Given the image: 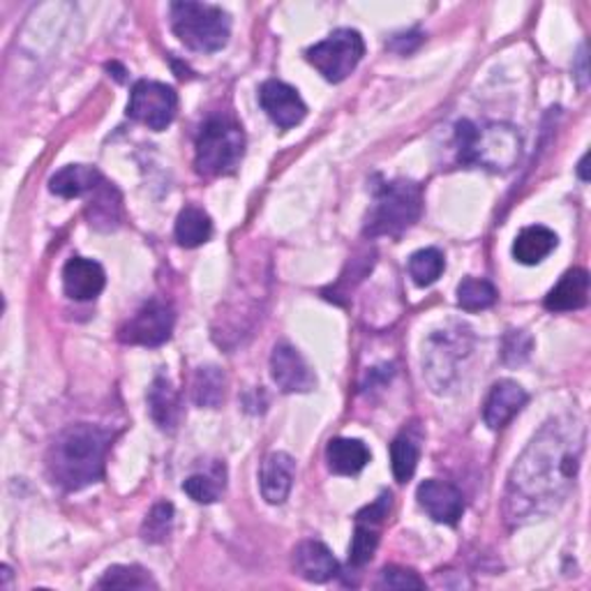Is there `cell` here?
<instances>
[{
	"mask_svg": "<svg viewBox=\"0 0 591 591\" xmlns=\"http://www.w3.org/2000/svg\"><path fill=\"white\" fill-rule=\"evenodd\" d=\"M587 432L578 416L550 418L515 460L504 494V517L520 527L559 511L580 474Z\"/></svg>",
	"mask_w": 591,
	"mask_h": 591,
	"instance_id": "1",
	"label": "cell"
},
{
	"mask_svg": "<svg viewBox=\"0 0 591 591\" xmlns=\"http://www.w3.org/2000/svg\"><path fill=\"white\" fill-rule=\"evenodd\" d=\"M114 432L100 425L77 423L55 435L47 453V471L53 486L67 492L84 490L104 478L106 455Z\"/></svg>",
	"mask_w": 591,
	"mask_h": 591,
	"instance_id": "2",
	"label": "cell"
},
{
	"mask_svg": "<svg viewBox=\"0 0 591 591\" xmlns=\"http://www.w3.org/2000/svg\"><path fill=\"white\" fill-rule=\"evenodd\" d=\"M457 158L462 164L480 166L492 174H506L520 160L523 135L508 123H471L455 125Z\"/></svg>",
	"mask_w": 591,
	"mask_h": 591,
	"instance_id": "3",
	"label": "cell"
},
{
	"mask_svg": "<svg viewBox=\"0 0 591 591\" xmlns=\"http://www.w3.org/2000/svg\"><path fill=\"white\" fill-rule=\"evenodd\" d=\"M423 213V192L414 180H391L377 185L375 201L365 217V238H400L412 229Z\"/></svg>",
	"mask_w": 591,
	"mask_h": 591,
	"instance_id": "4",
	"label": "cell"
},
{
	"mask_svg": "<svg viewBox=\"0 0 591 591\" xmlns=\"http://www.w3.org/2000/svg\"><path fill=\"white\" fill-rule=\"evenodd\" d=\"M172 30L178 40L199 53L225 49L231 35V16L211 3H174Z\"/></svg>",
	"mask_w": 591,
	"mask_h": 591,
	"instance_id": "5",
	"label": "cell"
},
{
	"mask_svg": "<svg viewBox=\"0 0 591 591\" xmlns=\"http://www.w3.org/2000/svg\"><path fill=\"white\" fill-rule=\"evenodd\" d=\"M246 153L243 127L227 116H213L201 125L197 137L194 166L203 176H225L236 172Z\"/></svg>",
	"mask_w": 591,
	"mask_h": 591,
	"instance_id": "6",
	"label": "cell"
},
{
	"mask_svg": "<svg viewBox=\"0 0 591 591\" xmlns=\"http://www.w3.org/2000/svg\"><path fill=\"white\" fill-rule=\"evenodd\" d=\"M471 332L467 326L437 330L423 351V375L432 391L443 393L457 379L460 363L471 354Z\"/></svg>",
	"mask_w": 591,
	"mask_h": 591,
	"instance_id": "7",
	"label": "cell"
},
{
	"mask_svg": "<svg viewBox=\"0 0 591 591\" xmlns=\"http://www.w3.org/2000/svg\"><path fill=\"white\" fill-rule=\"evenodd\" d=\"M365 55L363 35L354 28L332 30L326 40L305 51L307 63L317 70L328 84L344 81L359 67Z\"/></svg>",
	"mask_w": 591,
	"mask_h": 591,
	"instance_id": "8",
	"label": "cell"
},
{
	"mask_svg": "<svg viewBox=\"0 0 591 591\" xmlns=\"http://www.w3.org/2000/svg\"><path fill=\"white\" fill-rule=\"evenodd\" d=\"M176 111H178V96L172 86L141 79L133 86V90H129L127 116L146 125L148 129L162 133V129H166L174 123Z\"/></svg>",
	"mask_w": 591,
	"mask_h": 591,
	"instance_id": "9",
	"label": "cell"
},
{
	"mask_svg": "<svg viewBox=\"0 0 591 591\" xmlns=\"http://www.w3.org/2000/svg\"><path fill=\"white\" fill-rule=\"evenodd\" d=\"M176 324V314L169 303L160 299L148 301L129 322H125L118 330V340L125 344L139 347H160L172 338Z\"/></svg>",
	"mask_w": 591,
	"mask_h": 591,
	"instance_id": "10",
	"label": "cell"
},
{
	"mask_svg": "<svg viewBox=\"0 0 591 591\" xmlns=\"http://www.w3.org/2000/svg\"><path fill=\"white\" fill-rule=\"evenodd\" d=\"M259 104L280 129H291L307 116V106L299 90L277 79H268L259 88Z\"/></svg>",
	"mask_w": 591,
	"mask_h": 591,
	"instance_id": "11",
	"label": "cell"
},
{
	"mask_svg": "<svg viewBox=\"0 0 591 591\" xmlns=\"http://www.w3.org/2000/svg\"><path fill=\"white\" fill-rule=\"evenodd\" d=\"M271 375L285 393H310L317 388V377H314L312 367L296 351V347L287 342L275 344L271 356Z\"/></svg>",
	"mask_w": 591,
	"mask_h": 591,
	"instance_id": "12",
	"label": "cell"
},
{
	"mask_svg": "<svg viewBox=\"0 0 591 591\" xmlns=\"http://www.w3.org/2000/svg\"><path fill=\"white\" fill-rule=\"evenodd\" d=\"M418 506L428 513L439 525H457L462 513H465V496L447 480L428 478L423 480L416 490Z\"/></svg>",
	"mask_w": 591,
	"mask_h": 591,
	"instance_id": "13",
	"label": "cell"
},
{
	"mask_svg": "<svg viewBox=\"0 0 591 591\" xmlns=\"http://www.w3.org/2000/svg\"><path fill=\"white\" fill-rule=\"evenodd\" d=\"M529 395L525 388L513 381V379H502L496 381L483 404V420L490 430H502L506 425L525 410Z\"/></svg>",
	"mask_w": 591,
	"mask_h": 591,
	"instance_id": "14",
	"label": "cell"
},
{
	"mask_svg": "<svg viewBox=\"0 0 591 591\" xmlns=\"http://www.w3.org/2000/svg\"><path fill=\"white\" fill-rule=\"evenodd\" d=\"M106 285L104 268L86 256H72L63 268V289L72 301H96Z\"/></svg>",
	"mask_w": 591,
	"mask_h": 591,
	"instance_id": "15",
	"label": "cell"
},
{
	"mask_svg": "<svg viewBox=\"0 0 591 591\" xmlns=\"http://www.w3.org/2000/svg\"><path fill=\"white\" fill-rule=\"evenodd\" d=\"M296 476V462L289 453L275 451L266 455L262 462V469H259V488H262V496L268 504L280 506L287 502V496L293 486Z\"/></svg>",
	"mask_w": 591,
	"mask_h": 591,
	"instance_id": "16",
	"label": "cell"
},
{
	"mask_svg": "<svg viewBox=\"0 0 591 591\" xmlns=\"http://www.w3.org/2000/svg\"><path fill=\"white\" fill-rule=\"evenodd\" d=\"M293 570L307 582L324 584L338 576L340 564L322 541H303L293 550Z\"/></svg>",
	"mask_w": 591,
	"mask_h": 591,
	"instance_id": "17",
	"label": "cell"
},
{
	"mask_svg": "<svg viewBox=\"0 0 591 591\" xmlns=\"http://www.w3.org/2000/svg\"><path fill=\"white\" fill-rule=\"evenodd\" d=\"M589 301V273L584 268H573L562 275V280L554 285L543 305L550 312H576L582 310Z\"/></svg>",
	"mask_w": 591,
	"mask_h": 591,
	"instance_id": "18",
	"label": "cell"
},
{
	"mask_svg": "<svg viewBox=\"0 0 591 591\" xmlns=\"http://www.w3.org/2000/svg\"><path fill=\"white\" fill-rule=\"evenodd\" d=\"M559 246V238L550 227L531 225L525 227L513 240V259L523 266H536L548 259L554 248Z\"/></svg>",
	"mask_w": 591,
	"mask_h": 591,
	"instance_id": "19",
	"label": "cell"
},
{
	"mask_svg": "<svg viewBox=\"0 0 591 591\" xmlns=\"http://www.w3.org/2000/svg\"><path fill=\"white\" fill-rule=\"evenodd\" d=\"M102 174L96 166L86 164H67L61 172H55L49 180V190L55 197L63 199H77L86 192H96L102 185Z\"/></svg>",
	"mask_w": 591,
	"mask_h": 591,
	"instance_id": "20",
	"label": "cell"
},
{
	"mask_svg": "<svg viewBox=\"0 0 591 591\" xmlns=\"http://www.w3.org/2000/svg\"><path fill=\"white\" fill-rule=\"evenodd\" d=\"M369 449L361 439H330L326 447V462L328 469L338 476H356L361 474L369 462Z\"/></svg>",
	"mask_w": 591,
	"mask_h": 591,
	"instance_id": "21",
	"label": "cell"
},
{
	"mask_svg": "<svg viewBox=\"0 0 591 591\" xmlns=\"http://www.w3.org/2000/svg\"><path fill=\"white\" fill-rule=\"evenodd\" d=\"M174 236L178 240V246L183 248H199L203 243H209L213 236L211 215L199 206H185L176 217Z\"/></svg>",
	"mask_w": 591,
	"mask_h": 591,
	"instance_id": "22",
	"label": "cell"
},
{
	"mask_svg": "<svg viewBox=\"0 0 591 591\" xmlns=\"http://www.w3.org/2000/svg\"><path fill=\"white\" fill-rule=\"evenodd\" d=\"M148 410H151L153 420L158 423L160 430H174L178 425L180 404L174 386L164 377H158L148 391Z\"/></svg>",
	"mask_w": 591,
	"mask_h": 591,
	"instance_id": "23",
	"label": "cell"
},
{
	"mask_svg": "<svg viewBox=\"0 0 591 591\" xmlns=\"http://www.w3.org/2000/svg\"><path fill=\"white\" fill-rule=\"evenodd\" d=\"M227 488L225 465H213L209 471H197L185 478L183 492L197 504H215Z\"/></svg>",
	"mask_w": 591,
	"mask_h": 591,
	"instance_id": "24",
	"label": "cell"
},
{
	"mask_svg": "<svg viewBox=\"0 0 591 591\" xmlns=\"http://www.w3.org/2000/svg\"><path fill=\"white\" fill-rule=\"evenodd\" d=\"M225 373L219 367H199L194 375L192 383V398L197 406H209V410H215L219 406L222 398H225Z\"/></svg>",
	"mask_w": 591,
	"mask_h": 591,
	"instance_id": "25",
	"label": "cell"
},
{
	"mask_svg": "<svg viewBox=\"0 0 591 591\" xmlns=\"http://www.w3.org/2000/svg\"><path fill=\"white\" fill-rule=\"evenodd\" d=\"M418 457H420V447L410 432H402L400 437L393 439L391 467H393V476H395L398 483H406V480H412V476L416 474V467H418Z\"/></svg>",
	"mask_w": 591,
	"mask_h": 591,
	"instance_id": "26",
	"label": "cell"
},
{
	"mask_svg": "<svg viewBox=\"0 0 591 591\" xmlns=\"http://www.w3.org/2000/svg\"><path fill=\"white\" fill-rule=\"evenodd\" d=\"M98 589H158L151 573L141 566H111L96 584Z\"/></svg>",
	"mask_w": 591,
	"mask_h": 591,
	"instance_id": "27",
	"label": "cell"
},
{
	"mask_svg": "<svg viewBox=\"0 0 591 591\" xmlns=\"http://www.w3.org/2000/svg\"><path fill=\"white\" fill-rule=\"evenodd\" d=\"M496 303V289L483 277H465L457 285V305L467 312L488 310Z\"/></svg>",
	"mask_w": 591,
	"mask_h": 591,
	"instance_id": "28",
	"label": "cell"
},
{
	"mask_svg": "<svg viewBox=\"0 0 591 591\" xmlns=\"http://www.w3.org/2000/svg\"><path fill=\"white\" fill-rule=\"evenodd\" d=\"M406 268H410L412 280L418 287H430L439 280L443 268H447V259H443V254L437 248H425L410 256Z\"/></svg>",
	"mask_w": 591,
	"mask_h": 591,
	"instance_id": "29",
	"label": "cell"
},
{
	"mask_svg": "<svg viewBox=\"0 0 591 591\" xmlns=\"http://www.w3.org/2000/svg\"><path fill=\"white\" fill-rule=\"evenodd\" d=\"M377 548H379V525L356 520L354 539H351V545H349V564L354 568L369 564V559L375 557Z\"/></svg>",
	"mask_w": 591,
	"mask_h": 591,
	"instance_id": "30",
	"label": "cell"
},
{
	"mask_svg": "<svg viewBox=\"0 0 591 591\" xmlns=\"http://www.w3.org/2000/svg\"><path fill=\"white\" fill-rule=\"evenodd\" d=\"M174 527V506L169 502H160L146 515L141 527V539L148 543H164L169 539Z\"/></svg>",
	"mask_w": 591,
	"mask_h": 591,
	"instance_id": "31",
	"label": "cell"
},
{
	"mask_svg": "<svg viewBox=\"0 0 591 591\" xmlns=\"http://www.w3.org/2000/svg\"><path fill=\"white\" fill-rule=\"evenodd\" d=\"M377 589H423L425 582L410 568L400 566H386L379 573V580L375 584Z\"/></svg>",
	"mask_w": 591,
	"mask_h": 591,
	"instance_id": "32",
	"label": "cell"
},
{
	"mask_svg": "<svg viewBox=\"0 0 591 591\" xmlns=\"http://www.w3.org/2000/svg\"><path fill=\"white\" fill-rule=\"evenodd\" d=\"M523 336H525L523 330H513L508 338H511L515 344H511L508 340H504V361H506V363L515 365V363H523V361H527L529 351H531V342H529V344H525V347H520Z\"/></svg>",
	"mask_w": 591,
	"mask_h": 591,
	"instance_id": "33",
	"label": "cell"
},
{
	"mask_svg": "<svg viewBox=\"0 0 591 591\" xmlns=\"http://www.w3.org/2000/svg\"><path fill=\"white\" fill-rule=\"evenodd\" d=\"M580 74H578V79H580V88H587V55H584V47L580 51Z\"/></svg>",
	"mask_w": 591,
	"mask_h": 591,
	"instance_id": "34",
	"label": "cell"
},
{
	"mask_svg": "<svg viewBox=\"0 0 591 591\" xmlns=\"http://www.w3.org/2000/svg\"><path fill=\"white\" fill-rule=\"evenodd\" d=\"M578 172H580V178H582V180H589V176H587V155L580 160Z\"/></svg>",
	"mask_w": 591,
	"mask_h": 591,
	"instance_id": "35",
	"label": "cell"
}]
</instances>
